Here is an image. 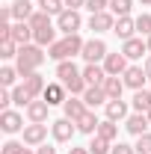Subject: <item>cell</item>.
<instances>
[{"instance_id": "47", "label": "cell", "mask_w": 151, "mask_h": 154, "mask_svg": "<svg viewBox=\"0 0 151 154\" xmlns=\"http://www.w3.org/2000/svg\"><path fill=\"white\" fill-rule=\"evenodd\" d=\"M145 45H148V54H151V36H148V38H145Z\"/></svg>"}, {"instance_id": "46", "label": "cell", "mask_w": 151, "mask_h": 154, "mask_svg": "<svg viewBox=\"0 0 151 154\" xmlns=\"http://www.w3.org/2000/svg\"><path fill=\"white\" fill-rule=\"evenodd\" d=\"M21 154H36V148H30V145H24V151Z\"/></svg>"}, {"instance_id": "11", "label": "cell", "mask_w": 151, "mask_h": 154, "mask_svg": "<svg viewBox=\"0 0 151 154\" xmlns=\"http://www.w3.org/2000/svg\"><path fill=\"white\" fill-rule=\"evenodd\" d=\"M113 27H116V15L110 9L107 12H98V15H89V30H92L95 36H101V33H107Z\"/></svg>"}, {"instance_id": "36", "label": "cell", "mask_w": 151, "mask_h": 154, "mask_svg": "<svg viewBox=\"0 0 151 154\" xmlns=\"http://www.w3.org/2000/svg\"><path fill=\"white\" fill-rule=\"evenodd\" d=\"M136 33H139L142 38H148V36H151V15H148V12L136 15Z\"/></svg>"}, {"instance_id": "32", "label": "cell", "mask_w": 151, "mask_h": 154, "mask_svg": "<svg viewBox=\"0 0 151 154\" xmlns=\"http://www.w3.org/2000/svg\"><path fill=\"white\" fill-rule=\"evenodd\" d=\"M133 9V0H110V12L116 18H128Z\"/></svg>"}, {"instance_id": "34", "label": "cell", "mask_w": 151, "mask_h": 154, "mask_svg": "<svg viewBox=\"0 0 151 154\" xmlns=\"http://www.w3.org/2000/svg\"><path fill=\"white\" fill-rule=\"evenodd\" d=\"M89 151H92V154H110V151H113V142H107L104 136L95 134L92 142H89Z\"/></svg>"}, {"instance_id": "26", "label": "cell", "mask_w": 151, "mask_h": 154, "mask_svg": "<svg viewBox=\"0 0 151 154\" xmlns=\"http://www.w3.org/2000/svg\"><path fill=\"white\" fill-rule=\"evenodd\" d=\"M33 42L42 45V48H51L54 42H57V27L51 24V27H42V30H33Z\"/></svg>"}, {"instance_id": "6", "label": "cell", "mask_w": 151, "mask_h": 154, "mask_svg": "<svg viewBox=\"0 0 151 154\" xmlns=\"http://www.w3.org/2000/svg\"><path fill=\"white\" fill-rule=\"evenodd\" d=\"M77 134V125L71 122V119H57V122H51V136L57 139V142H71Z\"/></svg>"}, {"instance_id": "42", "label": "cell", "mask_w": 151, "mask_h": 154, "mask_svg": "<svg viewBox=\"0 0 151 154\" xmlns=\"http://www.w3.org/2000/svg\"><path fill=\"white\" fill-rule=\"evenodd\" d=\"M86 0H65V9H83Z\"/></svg>"}, {"instance_id": "13", "label": "cell", "mask_w": 151, "mask_h": 154, "mask_svg": "<svg viewBox=\"0 0 151 154\" xmlns=\"http://www.w3.org/2000/svg\"><path fill=\"white\" fill-rule=\"evenodd\" d=\"M107 77H110V74L104 71L101 62H86V65H83V80H86L89 86H104Z\"/></svg>"}, {"instance_id": "4", "label": "cell", "mask_w": 151, "mask_h": 154, "mask_svg": "<svg viewBox=\"0 0 151 154\" xmlns=\"http://www.w3.org/2000/svg\"><path fill=\"white\" fill-rule=\"evenodd\" d=\"M80 27H83L80 9H65V12L57 18V30H59V33H65V36H74V33H80Z\"/></svg>"}, {"instance_id": "10", "label": "cell", "mask_w": 151, "mask_h": 154, "mask_svg": "<svg viewBox=\"0 0 151 154\" xmlns=\"http://www.w3.org/2000/svg\"><path fill=\"white\" fill-rule=\"evenodd\" d=\"M122 80H125V86L128 89H145V80H148V74H145V68L142 65H128V71L122 74Z\"/></svg>"}, {"instance_id": "16", "label": "cell", "mask_w": 151, "mask_h": 154, "mask_svg": "<svg viewBox=\"0 0 151 154\" xmlns=\"http://www.w3.org/2000/svg\"><path fill=\"white\" fill-rule=\"evenodd\" d=\"M86 110H89V107H86V101H83L80 95H68L65 104H62V113H65V119H71V122H77Z\"/></svg>"}, {"instance_id": "33", "label": "cell", "mask_w": 151, "mask_h": 154, "mask_svg": "<svg viewBox=\"0 0 151 154\" xmlns=\"http://www.w3.org/2000/svg\"><path fill=\"white\" fill-rule=\"evenodd\" d=\"M18 42H12V38H0V59H15L18 57Z\"/></svg>"}, {"instance_id": "31", "label": "cell", "mask_w": 151, "mask_h": 154, "mask_svg": "<svg viewBox=\"0 0 151 154\" xmlns=\"http://www.w3.org/2000/svg\"><path fill=\"white\" fill-rule=\"evenodd\" d=\"M18 68H15V65H3V68H0V86H3V89H9V86H15V80H18Z\"/></svg>"}, {"instance_id": "41", "label": "cell", "mask_w": 151, "mask_h": 154, "mask_svg": "<svg viewBox=\"0 0 151 154\" xmlns=\"http://www.w3.org/2000/svg\"><path fill=\"white\" fill-rule=\"evenodd\" d=\"M9 104H12V89H0V113L9 110Z\"/></svg>"}, {"instance_id": "30", "label": "cell", "mask_w": 151, "mask_h": 154, "mask_svg": "<svg viewBox=\"0 0 151 154\" xmlns=\"http://www.w3.org/2000/svg\"><path fill=\"white\" fill-rule=\"evenodd\" d=\"M39 9L42 12H48V15H54V18H59L62 12H65V0H36Z\"/></svg>"}, {"instance_id": "9", "label": "cell", "mask_w": 151, "mask_h": 154, "mask_svg": "<svg viewBox=\"0 0 151 154\" xmlns=\"http://www.w3.org/2000/svg\"><path fill=\"white\" fill-rule=\"evenodd\" d=\"M125 131H128L131 136H142V134H148V131H151L148 116H145V113H131L128 119H125Z\"/></svg>"}, {"instance_id": "37", "label": "cell", "mask_w": 151, "mask_h": 154, "mask_svg": "<svg viewBox=\"0 0 151 154\" xmlns=\"http://www.w3.org/2000/svg\"><path fill=\"white\" fill-rule=\"evenodd\" d=\"M133 148H136V154H151V131H148V134H142V136H136Z\"/></svg>"}, {"instance_id": "23", "label": "cell", "mask_w": 151, "mask_h": 154, "mask_svg": "<svg viewBox=\"0 0 151 154\" xmlns=\"http://www.w3.org/2000/svg\"><path fill=\"white\" fill-rule=\"evenodd\" d=\"M9 6H12V18L15 21H30L33 12L39 9V6H33V0H15V3H9Z\"/></svg>"}, {"instance_id": "18", "label": "cell", "mask_w": 151, "mask_h": 154, "mask_svg": "<svg viewBox=\"0 0 151 154\" xmlns=\"http://www.w3.org/2000/svg\"><path fill=\"white\" fill-rule=\"evenodd\" d=\"M83 101H86V107L89 110H98V107H107V92H104V86H89L86 92H83Z\"/></svg>"}, {"instance_id": "3", "label": "cell", "mask_w": 151, "mask_h": 154, "mask_svg": "<svg viewBox=\"0 0 151 154\" xmlns=\"http://www.w3.org/2000/svg\"><path fill=\"white\" fill-rule=\"evenodd\" d=\"M107 54H110L107 42L95 36V38H86V45H83V54H80V57L86 59V62H104V59H107Z\"/></svg>"}, {"instance_id": "39", "label": "cell", "mask_w": 151, "mask_h": 154, "mask_svg": "<svg viewBox=\"0 0 151 154\" xmlns=\"http://www.w3.org/2000/svg\"><path fill=\"white\" fill-rule=\"evenodd\" d=\"M21 151H24V142H18V139H9L0 148V154H21Z\"/></svg>"}, {"instance_id": "19", "label": "cell", "mask_w": 151, "mask_h": 154, "mask_svg": "<svg viewBox=\"0 0 151 154\" xmlns=\"http://www.w3.org/2000/svg\"><path fill=\"white\" fill-rule=\"evenodd\" d=\"M48 113H51V104H48L45 98H42V101L36 98V101L27 107V119H30V122H39V125H45V122H48Z\"/></svg>"}, {"instance_id": "45", "label": "cell", "mask_w": 151, "mask_h": 154, "mask_svg": "<svg viewBox=\"0 0 151 154\" xmlns=\"http://www.w3.org/2000/svg\"><path fill=\"white\" fill-rule=\"evenodd\" d=\"M142 68H145V74H148V80H151V54L145 57V62H142Z\"/></svg>"}, {"instance_id": "1", "label": "cell", "mask_w": 151, "mask_h": 154, "mask_svg": "<svg viewBox=\"0 0 151 154\" xmlns=\"http://www.w3.org/2000/svg\"><path fill=\"white\" fill-rule=\"evenodd\" d=\"M83 38H80V33H74V36H65V38H57L51 48H48V57L54 59V62H65V59H74L83 54Z\"/></svg>"}, {"instance_id": "7", "label": "cell", "mask_w": 151, "mask_h": 154, "mask_svg": "<svg viewBox=\"0 0 151 154\" xmlns=\"http://www.w3.org/2000/svg\"><path fill=\"white\" fill-rule=\"evenodd\" d=\"M24 128H27V125H24V116L18 113V110H3V113H0V131H3V134H21V131H24Z\"/></svg>"}, {"instance_id": "38", "label": "cell", "mask_w": 151, "mask_h": 154, "mask_svg": "<svg viewBox=\"0 0 151 154\" xmlns=\"http://www.w3.org/2000/svg\"><path fill=\"white\" fill-rule=\"evenodd\" d=\"M86 9H89V15L107 12V9H110V0H86Z\"/></svg>"}, {"instance_id": "43", "label": "cell", "mask_w": 151, "mask_h": 154, "mask_svg": "<svg viewBox=\"0 0 151 154\" xmlns=\"http://www.w3.org/2000/svg\"><path fill=\"white\" fill-rule=\"evenodd\" d=\"M36 154H57V148H54V145H48V142H45V145H39V148H36Z\"/></svg>"}, {"instance_id": "21", "label": "cell", "mask_w": 151, "mask_h": 154, "mask_svg": "<svg viewBox=\"0 0 151 154\" xmlns=\"http://www.w3.org/2000/svg\"><path fill=\"white\" fill-rule=\"evenodd\" d=\"M113 33H116L119 38H122V42L133 38V36H136V18H131V15H128V18H116Z\"/></svg>"}, {"instance_id": "40", "label": "cell", "mask_w": 151, "mask_h": 154, "mask_svg": "<svg viewBox=\"0 0 151 154\" xmlns=\"http://www.w3.org/2000/svg\"><path fill=\"white\" fill-rule=\"evenodd\" d=\"M110 154H136V148L128 145V142H113V151Z\"/></svg>"}, {"instance_id": "28", "label": "cell", "mask_w": 151, "mask_h": 154, "mask_svg": "<svg viewBox=\"0 0 151 154\" xmlns=\"http://www.w3.org/2000/svg\"><path fill=\"white\" fill-rule=\"evenodd\" d=\"M98 136H104L107 142H116V139H119V122L101 119V125H98Z\"/></svg>"}, {"instance_id": "12", "label": "cell", "mask_w": 151, "mask_h": 154, "mask_svg": "<svg viewBox=\"0 0 151 154\" xmlns=\"http://www.w3.org/2000/svg\"><path fill=\"white\" fill-rule=\"evenodd\" d=\"M122 54L128 59H142V54H148V45H145L142 36H133L128 42H122Z\"/></svg>"}, {"instance_id": "14", "label": "cell", "mask_w": 151, "mask_h": 154, "mask_svg": "<svg viewBox=\"0 0 151 154\" xmlns=\"http://www.w3.org/2000/svg\"><path fill=\"white\" fill-rule=\"evenodd\" d=\"M42 98H45L51 107H57V104H65V98H68V89H65L59 80H54V83H48V86H45Z\"/></svg>"}, {"instance_id": "15", "label": "cell", "mask_w": 151, "mask_h": 154, "mask_svg": "<svg viewBox=\"0 0 151 154\" xmlns=\"http://www.w3.org/2000/svg\"><path fill=\"white\" fill-rule=\"evenodd\" d=\"M128 101H122V98H113V101H107V107H104V119H110V122H125L128 119Z\"/></svg>"}, {"instance_id": "49", "label": "cell", "mask_w": 151, "mask_h": 154, "mask_svg": "<svg viewBox=\"0 0 151 154\" xmlns=\"http://www.w3.org/2000/svg\"><path fill=\"white\" fill-rule=\"evenodd\" d=\"M145 116H148V122H151V110H148V113H145Z\"/></svg>"}, {"instance_id": "22", "label": "cell", "mask_w": 151, "mask_h": 154, "mask_svg": "<svg viewBox=\"0 0 151 154\" xmlns=\"http://www.w3.org/2000/svg\"><path fill=\"white\" fill-rule=\"evenodd\" d=\"M83 74V68H77L74 59H65V62H57V80L59 83H68V80H74V77Z\"/></svg>"}, {"instance_id": "2", "label": "cell", "mask_w": 151, "mask_h": 154, "mask_svg": "<svg viewBox=\"0 0 151 154\" xmlns=\"http://www.w3.org/2000/svg\"><path fill=\"white\" fill-rule=\"evenodd\" d=\"M42 62H45V48L33 42V45H24V48L18 51V57H15V68H18L21 77H27V74H33V71H39Z\"/></svg>"}, {"instance_id": "29", "label": "cell", "mask_w": 151, "mask_h": 154, "mask_svg": "<svg viewBox=\"0 0 151 154\" xmlns=\"http://www.w3.org/2000/svg\"><path fill=\"white\" fill-rule=\"evenodd\" d=\"M33 101H36V98H33L30 92H27V89H24V83L12 86V104H18V107H24V110H27V107H30Z\"/></svg>"}, {"instance_id": "35", "label": "cell", "mask_w": 151, "mask_h": 154, "mask_svg": "<svg viewBox=\"0 0 151 154\" xmlns=\"http://www.w3.org/2000/svg\"><path fill=\"white\" fill-rule=\"evenodd\" d=\"M27 24H30L33 30H42V27H51V15H48V12H42V9H36V12H33V18L27 21Z\"/></svg>"}, {"instance_id": "48", "label": "cell", "mask_w": 151, "mask_h": 154, "mask_svg": "<svg viewBox=\"0 0 151 154\" xmlns=\"http://www.w3.org/2000/svg\"><path fill=\"white\" fill-rule=\"evenodd\" d=\"M139 3H142V6H151V0H139Z\"/></svg>"}, {"instance_id": "27", "label": "cell", "mask_w": 151, "mask_h": 154, "mask_svg": "<svg viewBox=\"0 0 151 154\" xmlns=\"http://www.w3.org/2000/svg\"><path fill=\"white\" fill-rule=\"evenodd\" d=\"M125 89H128V86H125V80H122V77H107V80H104V92H107L110 101H113V98H122Z\"/></svg>"}, {"instance_id": "24", "label": "cell", "mask_w": 151, "mask_h": 154, "mask_svg": "<svg viewBox=\"0 0 151 154\" xmlns=\"http://www.w3.org/2000/svg\"><path fill=\"white\" fill-rule=\"evenodd\" d=\"M21 83H24V89H27V92H30L33 98H39L42 92H45V86H48V83H45V77L39 74V71H33V74H27L24 80H21Z\"/></svg>"}, {"instance_id": "44", "label": "cell", "mask_w": 151, "mask_h": 154, "mask_svg": "<svg viewBox=\"0 0 151 154\" xmlns=\"http://www.w3.org/2000/svg\"><path fill=\"white\" fill-rule=\"evenodd\" d=\"M68 154H92V151H89V145H83V148H80V145H71Z\"/></svg>"}, {"instance_id": "8", "label": "cell", "mask_w": 151, "mask_h": 154, "mask_svg": "<svg viewBox=\"0 0 151 154\" xmlns=\"http://www.w3.org/2000/svg\"><path fill=\"white\" fill-rule=\"evenodd\" d=\"M128 62H131V59L119 51V54H107V59H104L101 65H104V71H107L110 77H122L125 71H128Z\"/></svg>"}, {"instance_id": "20", "label": "cell", "mask_w": 151, "mask_h": 154, "mask_svg": "<svg viewBox=\"0 0 151 154\" xmlns=\"http://www.w3.org/2000/svg\"><path fill=\"white\" fill-rule=\"evenodd\" d=\"M12 42H18V48L33 45V27H30L27 21H15V24H12Z\"/></svg>"}, {"instance_id": "25", "label": "cell", "mask_w": 151, "mask_h": 154, "mask_svg": "<svg viewBox=\"0 0 151 154\" xmlns=\"http://www.w3.org/2000/svg\"><path fill=\"white\" fill-rule=\"evenodd\" d=\"M131 107H133V113H148L151 110V89H136L131 98Z\"/></svg>"}, {"instance_id": "5", "label": "cell", "mask_w": 151, "mask_h": 154, "mask_svg": "<svg viewBox=\"0 0 151 154\" xmlns=\"http://www.w3.org/2000/svg\"><path fill=\"white\" fill-rule=\"evenodd\" d=\"M24 145H30V148H39V145H45L48 142V125H39V122H30L24 131Z\"/></svg>"}, {"instance_id": "17", "label": "cell", "mask_w": 151, "mask_h": 154, "mask_svg": "<svg viewBox=\"0 0 151 154\" xmlns=\"http://www.w3.org/2000/svg\"><path fill=\"white\" fill-rule=\"evenodd\" d=\"M74 125H77V134H86V136H95V134H98V125H101V119L95 116V110H86V113L80 116V119H77Z\"/></svg>"}]
</instances>
